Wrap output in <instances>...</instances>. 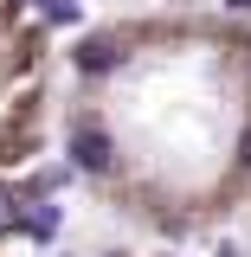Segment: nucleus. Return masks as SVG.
Wrapping results in <instances>:
<instances>
[{"mask_svg": "<svg viewBox=\"0 0 251 257\" xmlns=\"http://www.w3.org/2000/svg\"><path fill=\"white\" fill-rule=\"evenodd\" d=\"M58 142L110 219L148 238H206L251 212V20L116 7L71 39Z\"/></svg>", "mask_w": 251, "mask_h": 257, "instance_id": "1", "label": "nucleus"}, {"mask_svg": "<svg viewBox=\"0 0 251 257\" xmlns=\"http://www.w3.org/2000/svg\"><path fill=\"white\" fill-rule=\"evenodd\" d=\"M110 7H193V0H110Z\"/></svg>", "mask_w": 251, "mask_h": 257, "instance_id": "3", "label": "nucleus"}, {"mask_svg": "<svg viewBox=\"0 0 251 257\" xmlns=\"http://www.w3.org/2000/svg\"><path fill=\"white\" fill-rule=\"evenodd\" d=\"M52 39L26 0H0V174L52 128Z\"/></svg>", "mask_w": 251, "mask_h": 257, "instance_id": "2", "label": "nucleus"}]
</instances>
